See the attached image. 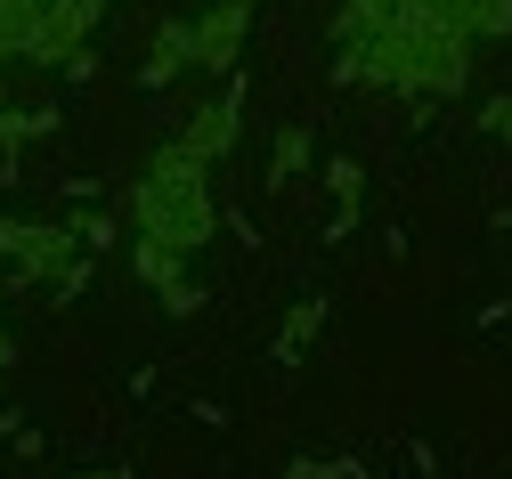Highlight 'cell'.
Returning a JSON list of instances; mask_svg holds the SVG:
<instances>
[{"mask_svg":"<svg viewBox=\"0 0 512 479\" xmlns=\"http://www.w3.org/2000/svg\"><path fill=\"white\" fill-rule=\"evenodd\" d=\"M212 163L187 155L179 139L155 147V163L139 171L131 187V220H139V277L163 293V301H196V285H187V260H196L212 244Z\"/></svg>","mask_w":512,"mask_h":479,"instance_id":"cell-1","label":"cell"},{"mask_svg":"<svg viewBox=\"0 0 512 479\" xmlns=\"http://www.w3.org/2000/svg\"><path fill=\"white\" fill-rule=\"evenodd\" d=\"M0 260H17V268H33V277H49V285H74L82 277V252H74V228H0Z\"/></svg>","mask_w":512,"mask_h":479,"instance_id":"cell-2","label":"cell"},{"mask_svg":"<svg viewBox=\"0 0 512 479\" xmlns=\"http://www.w3.org/2000/svg\"><path fill=\"white\" fill-rule=\"evenodd\" d=\"M196 25V65L204 74H228L236 65V41H244V25H252V0H212L204 17H187Z\"/></svg>","mask_w":512,"mask_h":479,"instance_id":"cell-3","label":"cell"},{"mask_svg":"<svg viewBox=\"0 0 512 479\" xmlns=\"http://www.w3.org/2000/svg\"><path fill=\"white\" fill-rule=\"evenodd\" d=\"M236 130H244L236 98H212V106H196V122L179 130V147H187V155H204V163H220V155L236 147Z\"/></svg>","mask_w":512,"mask_h":479,"instance_id":"cell-4","label":"cell"}]
</instances>
